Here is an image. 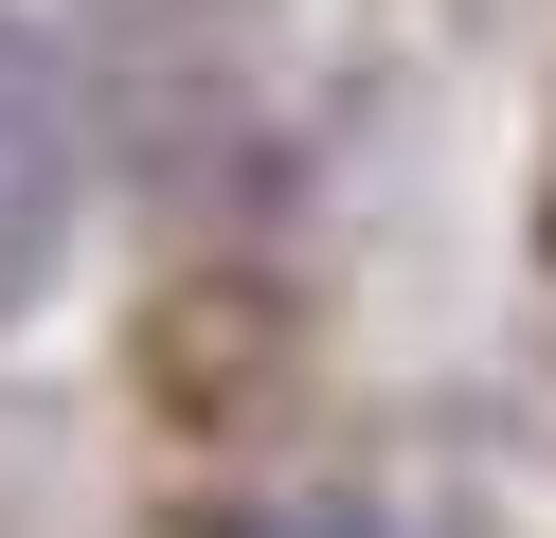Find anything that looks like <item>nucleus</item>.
Listing matches in <instances>:
<instances>
[{"label": "nucleus", "mask_w": 556, "mask_h": 538, "mask_svg": "<svg viewBox=\"0 0 556 538\" xmlns=\"http://www.w3.org/2000/svg\"><path fill=\"white\" fill-rule=\"evenodd\" d=\"M54 234H73V72L37 18H0V287L54 270Z\"/></svg>", "instance_id": "obj_1"}, {"label": "nucleus", "mask_w": 556, "mask_h": 538, "mask_svg": "<svg viewBox=\"0 0 556 538\" xmlns=\"http://www.w3.org/2000/svg\"><path fill=\"white\" fill-rule=\"evenodd\" d=\"M252 538H395V521H359V502H288V521H252Z\"/></svg>", "instance_id": "obj_2"}]
</instances>
